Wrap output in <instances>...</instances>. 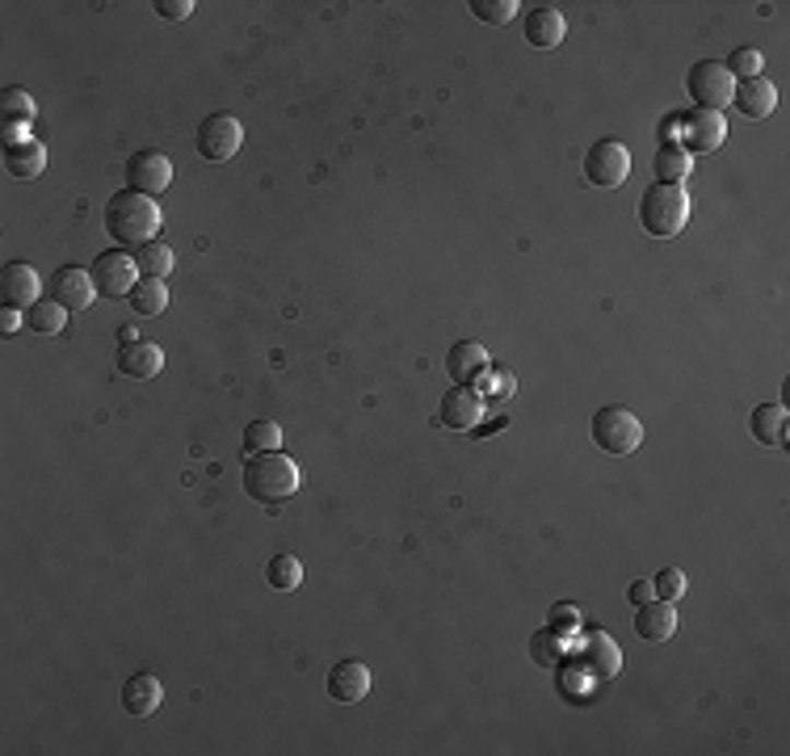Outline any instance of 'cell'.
<instances>
[{
	"mask_svg": "<svg viewBox=\"0 0 790 756\" xmlns=\"http://www.w3.org/2000/svg\"><path fill=\"white\" fill-rule=\"evenodd\" d=\"M106 232L114 244H139V248L161 240V202L139 189H118L106 202Z\"/></svg>",
	"mask_w": 790,
	"mask_h": 756,
	"instance_id": "6da1fadb",
	"label": "cell"
},
{
	"mask_svg": "<svg viewBox=\"0 0 790 756\" xmlns=\"http://www.w3.org/2000/svg\"><path fill=\"white\" fill-rule=\"evenodd\" d=\"M303 475L299 462L286 459L282 450H270V454H248L245 462V492L257 500V505H270L278 509L282 500H291L299 492Z\"/></svg>",
	"mask_w": 790,
	"mask_h": 756,
	"instance_id": "7a4b0ae2",
	"label": "cell"
},
{
	"mask_svg": "<svg viewBox=\"0 0 790 756\" xmlns=\"http://www.w3.org/2000/svg\"><path fill=\"white\" fill-rule=\"evenodd\" d=\"M689 223V193L682 186H664L652 181L639 198V227L652 236V240H673Z\"/></svg>",
	"mask_w": 790,
	"mask_h": 756,
	"instance_id": "3957f363",
	"label": "cell"
},
{
	"mask_svg": "<svg viewBox=\"0 0 790 756\" xmlns=\"http://www.w3.org/2000/svg\"><path fill=\"white\" fill-rule=\"evenodd\" d=\"M589 433H593V446L598 450H605V454H635L639 446H644V425H639V416L630 412L627 404H610L601 407L598 416H593V425H589Z\"/></svg>",
	"mask_w": 790,
	"mask_h": 756,
	"instance_id": "277c9868",
	"label": "cell"
},
{
	"mask_svg": "<svg viewBox=\"0 0 790 756\" xmlns=\"http://www.w3.org/2000/svg\"><path fill=\"white\" fill-rule=\"evenodd\" d=\"M685 88H689V97H694V106L698 109L723 114V109L732 106L736 76H732L728 63H719V59H698V63L689 68V76H685Z\"/></svg>",
	"mask_w": 790,
	"mask_h": 756,
	"instance_id": "5b68a950",
	"label": "cell"
},
{
	"mask_svg": "<svg viewBox=\"0 0 790 756\" xmlns=\"http://www.w3.org/2000/svg\"><path fill=\"white\" fill-rule=\"evenodd\" d=\"M240 143H245V127H240V118H232V114H207L202 122H198V131H193V147H198V156L211 164H223L232 161L236 152H240Z\"/></svg>",
	"mask_w": 790,
	"mask_h": 756,
	"instance_id": "8992f818",
	"label": "cell"
},
{
	"mask_svg": "<svg viewBox=\"0 0 790 756\" xmlns=\"http://www.w3.org/2000/svg\"><path fill=\"white\" fill-rule=\"evenodd\" d=\"M630 177V152L618 139H598L585 152V181L598 189H618Z\"/></svg>",
	"mask_w": 790,
	"mask_h": 756,
	"instance_id": "52a82bcc",
	"label": "cell"
},
{
	"mask_svg": "<svg viewBox=\"0 0 790 756\" xmlns=\"http://www.w3.org/2000/svg\"><path fill=\"white\" fill-rule=\"evenodd\" d=\"M143 277L135 265V257H127L122 248H106L97 261H93V286L102 298H127L135 291V282Z\"/></svg>",
	"mask_w": 790,
	"mask_h": 756,
	"instance_id": "ba28073f",
	"label": "cell"
},
{
	"mask_svg": "<svg viewBox=\"0 0 790 756\" xmlns=\"http://www.w3.org/2000/svg\"><path fill=\"white\" fill-rule=\"evenodd\" d=\"M173 186V161L156 152V147H143L127 161V189H139L148 198H156L164 189Z\"/></svg>",
	"mask_w": 790,
	"mask_h": 756,
	"instance_id": "9c48e42d",
	"label": "cell"
},
{
	"mask_svg": "<svg viewBox=\"0 0 790 756\" xmlns=\"http://www.w3.org/2000/svg\"><path fill=\"white\" fill-rule=\"evenodd\" d=\"M723 139H728V118H723V114H715V109H689L682 118V139H677V143H682L689 156H694V152L707 156Z\"/></svg>",
	"mask_w": 790,
	"mask_h": 756,
	"instance_id": "30bf717a",
	"label": "cell"
},
{
	"mask_svg": "<svg viewBox=\"0 0 790 756\" xmlns=\"http://www.w3.org/2000/svg\"><path fill=\"white\" fill-rule=\"evenodd\" d=\"M480 416H484V400H480L475 387H467V382H455V387L441 395V404H437V421L455 433L475 429Z\"/></svg>",
	"mask_w": 790,
	"mask_h": 756,
	"instance_id": "8fae6325",
	"label": "cell"
},
{
	"mask_svg": "<svg viewBox=\"0 0 790 756\" xmlns=\"http://www.w3.org/2000/svg\"><path fill=\"white\" fill-rule=\"evenodd\" d=\"M114 366L122 378H135V382H152L164 370V353L152 341H122L114 353Z\"/></svg>",
	"mask_w": 790,
	"mask_h": 756,
	"instance_id": "7c38bea8",
	"label": "cell"
},
{
	"mask_svg": "<svg viewBox=\"0 0 790 756\" xmlns=\"http://www.w3.org/2000/svg\"><path fill=\"white\" fill-rule=\"evenodd\" d=\"M370 694V669L362 660H341L328 669V698L341 706H354Z\"/></svg>",
	"mask_w": 790,
	"mask_h": 756,
	"instance_id": "4fadbf2b",
	"label": "cell"
},
{
	"mask_svg": "<svg viewBox=\"0 0 790 756\" xmlns=\"http://www.w3.org/2000/svg\"><path fill=\"white\" fill-rule=\"evenodd\" d=\"M580 669H585L589 681H610V676L623 669V651H618V643H614L605 630H593V635H585Z\"/></svg>",
	"mask_w": 790,
	"mask_h": 756,
	"instance_id": "5bb4252c",
	"label": "cell"
},
{
	"mask_svg": "<svg viewBox=\"0 0 790 756\" xmlns=\"http://www.w3.org/2000/svg\"><path fill=\"white\" fill-rule=\"evenodd\" d=\"M635 635L644 639V643H669L673 635H677V610H673V601H644L639 610H635Z\"/></svg>",
	"mask_w": 790,
	"mask_h": 756,
	"instance_id": "9a60e30c",
	"label": "cell"
},
{
	"mask_svg": "<svg viewBox=\"0 0 790 756\" xmlns=\"http://www.w3.org/2000/svg\"><path fill=\"white\" fill-rule=\"evenodd\" d=\"M97 295V286H93V270H81V265H63V270H55L51 277V298L55 303H63L68 311H84L89 303Z\"/></svg>",
	"mask_w": 790,
	"mask_h": 756,
	"instance_id": "2e32d148",
	"label": "cell"
},
{
	"mask_svg": "<svg viewBox=\"0 0 790 756\" xmlns=\"http://www.w3.org/2000/svg\"><path fill=\"white\" fill-rule=\"evenodd\" d=\"M0 295H4V303L9 307H34L38 298H43V282H38V273H34V265H26V261H9L4 270H0Z\"/></svg>",
	"mask_w": 790,
	"mask_h": 756,
	"instance_id": "e0dca14e",
	"label": "cell"
},
{
	"mask_svg": "<svg viewBox=\"0 0 790 756\" xmlns=\"http://www.w3.org/2000/svg\"><path fill=\"white\" fill-rule=\"evenodd\" d=\"M564 34H568V22H564V13L559 9H530V17H526V43L534 47V51H551V47H559L564 43Z\"/></svg>",
	"mask_w": 790,
	"mask_h": 756,
	"instance_id": "ac0fdd59",
	"label": "cell"
},
{
	"mask_svg": "<svg viewBox=\"0 0 790 756\" xmlns=\"http://www.w3.org/2000/svg\"><path fill=\"white\" fill-rule=\"evenodd\" d=\"M43 168H47V147H43L34 135L4 147V173H9V177H17V181H38Z\"/></svg>",
	"mask_w": 790,
	"mask_h": 756,
	"instance_id": "d6986e66",
	"label": "cell"
},
{
	"mask_svg": "<svg viewBox=\"0 0 790 756\" xmlns=\"http://www.w3.org/2000/svg\"><path fill=\"white\" fill-rule=\"evenodd\" d=\"M161 702H164L161 676L139 673L122 685V706H127V714H135V719H152V714L161 710Z\"/></svg>",
	"mask_w": 790,
	"mask_h": 756,
	"instance_id": "ffe728a7",
	"label": "cell"
},
{
	"mask_svg": "<svg viewBox=\"0 0 790 756\" xmlns=\"http://www.w3.org/2000/svg\"><path fill=\"white\" fill-rule=\"evenodd\" d=\"M732 106L744 114V118H769L774 114V106H778V88H774V81H765V76H757V81H740L736 93H732Z\"/></svg>",
	"mask_w": 790,
	"mask_h": 756,
	"instance_id": "44dd1931",
	"label": "cell"
},
{
	"mask_svg": "<svg viewBox=\"0 0 790 756\" xmlns=\"http://www.w3.org/2000/svg\"><path fill=\"white\" fill-rule=\"evenodd\" d=\"M748 433H753V441H757V446L782 450V446H787V407L782 404L753 407V416H748Z\"/></svg>",
	"mask_w": 790,
	"mask_h": 756,
	"instance_id": "7402d4cb",
	"label": "cell"
},
{
	"mask_svg": "<svg viewBox=\"0 0 790 756\" xmlns=\"http://www.w3.org/2000/svg\"><path fill=\"white\" fill-rule=\"evenodd\" d=\"M484 366H488V350L480 341H459L446 353V375L455 378V382H467V387H471V378L480 375Z\"/></svg>",
	"mask_w": 790,
	"mask_h": 756,
	"instance_id": "603a6c76",
	"label": "cell"
},
{
	"mask_svg": "<svg viewBox=\"0 0 790 756\" xmlns=\"http://www.w3.org/2000/svg\"><path fill=\"white\" fill-rule=\"evenodd\" d=\"M689 168H694V161H689V152H685L677 139H673V143H664V147L652 156L656 181H664V186H682L685 177H689Z\"/></svg>",
	"mask_w": 790,
	"mask_h": 756,
	"instance_id": "cb8c5ba5",
	"label": "cell"
},
{
	"mask_svg": "<svg viewBox=\"0 0 790 756\" xmlns=\"http://www.w3.org/2000/svg\"><path fill=\"white\" fill-rule=\"evenodd\" d=\"M127 303H131V311L143 316V320L161 316L164 307H168V286H164V277H139L135 291L127 295Z\"/></svg>",
	"mask_w": 790,
	"mask_h": 756,
	"instance_id": "d4e9b609",
	"label": "cell"
},
{
	"mask_svg": "<svg viewBox=\"0 0 790 756\" xmlns=\"http://www.w3.org/2000/svg\"><path fill=\"white\" fill-rule=\"evenodd\" d=\"M63 324H68V307L55 298H38L34 307H26V328L38 336H59Z\"/></svg>",
	"mask_w": 790,
	"mask_h": 756,
	"instance_id": "484cf974",
	"label": "cell"
},
{
	"mask_svg": "<svg viewBox=\"0 0 790 756\" xmlns=\"http://www.w3.org/2000/svg\"><path fill=\"white\" fill-rule=\"evenodd\" d=\"M471 387H475V395L480 400H509L514 391H518V382H514V370L509 366H484L480 375L471 378Z\"/></svg>",
	"mask_w": 790,
	"mask_h": 756,
	"instance_id": "4316f807",
	"label": "cell"
},
{
	"mask_svg": "<svg viewBox=\"0 0 790 756\" xmlns=\"http://www.w3.org/2000/svg\"><path fill=\"white\" fill-rule=\"evenodd\" d=\"M38 114L34 97L26 88H4L0 93V127H30V118Z\"/></svg>",
	"mask_w": 790,
	"mask_h": 756,
	"instance_id": "83f0119b",
	"label": "cell"
},
{
	"mask_svg": "<svg viewBox=\"0 0 790 756\" xmlns=\"http://www.w3.org/2000/svg\"><path fill=\"white\" fill-rule=\"evenodd\" d=\"M530 660H534L539 669H559V664H564V635L551 630V626L534 630V635H530Z\"/></svg>",
	"mask_w": 790,
	"mask_h": 756,
	"instance_id": "f1b7e54d",
	"label": "cell"
},
{
	"mask_svg": "<svg viewBox=\"0 0 790 756\" xmlns=\"http://www.w3.org/2000/svg\"><path fill=\"white\" fill-rule=\"evenodd\" d=\"M135 265H139L143 277H168L173 265H177V257H173V248H168L164 240H152L135 252Z\"/></svg>",
	"mask_w": 790,
	"mask_h": 756,
	"instance_id": "f546056e",
	"label": "cell"
},
{
	"mask_svg": "<svg viewBox=\"0 0 790 756\" xmlns=\"http://www.w3.org/2000/svg\"><path fill=\"white\" fill-rule=\"evenodd\" d=\"M266 580H270V589H278V593H291V589L303 584V564L295 555H273L270 567H266Z\"/></svg>",
	"mask_w": 790,
	"mask_h": 756,
	"instance_id": "4dcf8cb0",
	"label": "cell"
},
{
	"mask_svg": "<svg viewBox=\"0 0 790 756\" xmlns=\"http://www.w3.org/2000/svg\"><path fill=\"white\" fill-rule=\"evenodd\" d=\"M282 446V429L273 421H248L245 425V454H270Z\"/></svg>",
	"mask_w": 790,
	"mask_h": 756,
	"instance_id": "1f68e13d",
	"label": "cell"
},
{
	"mask_svg": "<svg viewBox=\"0 0 790 756\" xmlns=\"http://www.w3.org/2000/svg\"><path fill=\"white\" fill-rule=\"evenodd\" d=\"M475 22H488V26H509L514 13H518V0H471L467 4Z\"/></svg>",
	"mask_w": 790,
	"mask_h": 756,
	"instance_id": "d6a6232c",
	"label": "cell"
},
{
	"mask_svg": "<svg viewBox=\"0 0 790 756\" xmlns=\"http://www.w3.org/2000/svg\"><path fill=\"white\" fill-rule=\"evenodd\" d=\"M652 589L660 601H673V605H677L685 596V571L682 567H660L652 576Z\"/></svg>",
	"mask_w": 790,
	"mask_h": 756,
	"instance_id": "836d02e7",
	"label": "cell"
},
{
	"mask_svg": "<svg viewBox=\"0 0 790 756\" xmlns=\"http://www.w3.org/2000/svg\"><path fill=\"white\" fill-rule=\"evenodd\" d=\"M762 68H765V59H762V51H753V47H740V51H732V59H728V72L736 76V84L757 81Z\"/></svg>",
	"mask_w": 790,
	"mask_h": 756,
	"instance_id": "e575fe53",
	"label": "cell"
},
{
	"mask_svg": "<svg viewBox=\"0 0 790 756\" xmlns=\"http://www.w3.org/2000/svg\"><path fill=\"white\" fill-rule=\"evenodd\" d=\"M576 626H580V610H576L573 601H559V605H551V630H559V635H573Z\"/></svg>",
	"mask_w": 790,
	"mask_h": 756,
	"instance_id": "d590c367",
	"label": "cell"
},
{
	"mask_svg": "<svg viewBox=\"0 0 790 756\" xmlns=\"http://www.w3.org/2000/svg\"><path fill=\"white\" fill-rule=\"evenodd\" d=\"M152 9L161 13L164 22H186V17H193V9H198V4H193V0H156Z\"/></svg>",
	"mask_w": 790,
	"mask_h": 756,
	"instance_id": "8d00e7d4",
	"label": "cell"
},
{
	"mask_svg": "<svg viewBox=\"0 0 790 756\" xmlns=\"http://www.w3.org/2000/svg\"><path fill=\"white\" fill-rule=\"evenodd\" d=\"M22 320H26V311H22V307H9V303H4V307H0V336H13V332L22 328Z\"/></svg>",
	"mask_w": 790,
	"mask_h": 756,
	"instance_id": "74e56055",
	"label": "cell"
},
{
	"mask_svg": "<svg viewBox=\"0 0 790 756\" xmlns=\"http://www.w3.org/2000/svg\"><path fill=\"white\" fill-rule=\"evenodd\" d=\"M627 596H630V601H635V605H644V601H652V596H656L652 580H635V584H630V589H627Z\"/></svg>",
	"mask_w": 790,
	"mask_h": 756,
	"instance_id": "f35d334b",
	"label": "cell"
}]
</instances>
